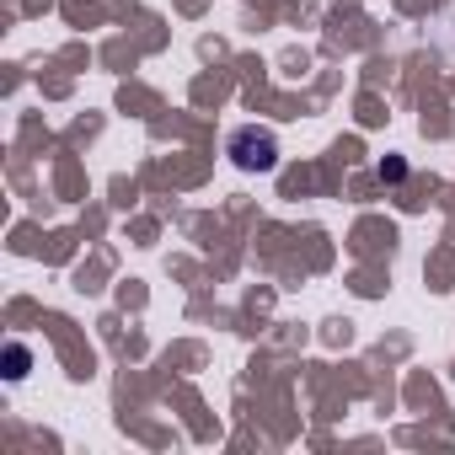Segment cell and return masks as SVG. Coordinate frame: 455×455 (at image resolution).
I'll return each mask as SVG.
<instances>
[{
    "instance_id": "obj_1",
    "label": "cell",
    "mask_w": 455,
    "mask_h": 455,
    "mask_svg": "<svg viewBox=\"0 0 455 455\" xmlns=\"http://www.w3.org/2000/svg\"><path fill=\"white\" fill-rule=\"evenodd\" d=\"M231 161H236L242 172H274L279 145H274L268 129H236V134H231Z\"/></svg>"
},
{
    "instance_id": "obj_2",
    "label": "cell",
    "mask_w": 455,
    "mask_h": 455,
    "mask_svg": "<svg viewBox=\"0 0 455 455\" xmlns=\"http://www.w3.org/2000/svg\"><path fill=\"white\" fill-rule=\"evenodd\" d=\"M6 364H12L6 375H12V380H22V375H28V348H22V343H12V348H6Z\"/></svg>"
}]
</instances>
